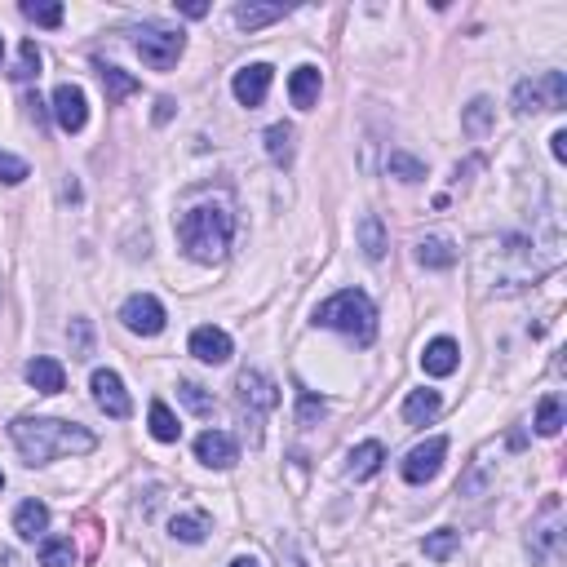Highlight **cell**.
<instances>
[{"instance_id": "cell-1", "label": "cell", "mask_w": 567, "mask_h": 567, "mask_svg": "<svg viewBox=\"0 0 567 567\" xmlns=\"http://www.w3.org/2000/svg\"><path fill=\"white\" fill-rule=\"evenodd\" d=\"M18 452H23L27 466H49L54 457H85L98 448V439L85 426H71V421H54V417H18L9 426Z\"/></svg>"}, {"instance_id": "cell-2", "label": "cell", "mask_w": 567, "mask_h": 567, "mask_svg": "<svg viewBox=\"0 0 567 567\" xmlns=\"http://www.w3.org/2000/svg\"><path fill=\"white\" fill-rule=\"evenodd\" d=\"M231 235H235V218H231L226 204H195V209H187L178 218L182 249H187V257H195V262H204V266L222 262L226 249H231Z\"/></svg>"}, {"instance_id": "cell-3", "label": "cell", "mask_w": 567, "mask_h": 567, "mask_svg": "<svg viewBox=\"0 0 567 567\" xmlns=\"http://www.w3.org/2000/svg\"><path fill=\"white\" fill-rule=\"evenodd\" d=\"M315 324L337 328V333L350 337V342L368 346L377 337V306H373V297L359 293V288H342V293H333L315 311Z\"/></svg>"}, {"instance_id": "cell-4", "label": "cell", "mask_w": 567, "mask_h": 567, "mask_svg": "<svg viewBox=\"0 0 567 567\" xmlns=\"http://www.w3.org/2000/svg\"><path fill=\"white\" fill-rule=\"evenodd\" d=\"M567 107V76L563 71H541L536 80H519L514 85V111H563Z\"/></svg>"}, {"instance_id": "cell-5", "label": "cell", "mask_w": 567, "mask_h": 567, "mask_svg": "<svg viewBox=\"0 0 567 567\" xmlns=\"http://www.w3.org/2000/svg\"><path fill=\"white\" fill-rule=\"evenodd\" d=\"M528 545H532V554H536V563L541 567H559L563 563V505H559V497L545 501L541 523L532 528Z\"/></svg>"}, {"instance_id": "cell-6", "label": "cell", "mask_w": 567, "mask_h": 567, "mask_svg": "<svg viewBox=\"0 0 567 567\" xmlns=\"http://www.w3.org/2000/svg\"><path fill=\"white\" fill-rule=\"evenodd\" d=\"M133 49H138V58L151 71H169L182 58V49H187V36H182V32H164V27H142L138 40H133Z\"/></svg>"}, {"instance_id": "cell-7", "label": "cell", "mask_w": 567, "mask_h": 567, "mask_svg": "<svg viewBox=\"0 0 567 567\" xmlns=\"http://www.w3.org/2000/svg\"><path fill=\"white\" fill-rule=\"evenodd\" d=\"M120 324L129 328V333H138V337H156L164 333V306H160V297H151V293H133L125 306H120Z\"/></svg>"}, {"instance_id": "cell-8", "label": "cell", "mask_w": 567, "mask_h": 567, "mask_svg": "<svg viewBox=\"0 0 567 567\" xmlns=\"http://www.w3.org/2000/svg\"><path fill=\"white\" fill-rule=\"evenodd\" d=\"M89 390H94V404L107 412V417L125 421L133 412V399L125 390V381H120V373H111V368H94V377H89Z\"/></svg>"}, {"instance_id": "cell-9", "label": "cell", "mask_w": 567, "mask_h": 567, "mask_svg": "<svg viewBox=\"0 0 567 567\" xmlns=\"http://www.w3.org/2000/svg\"><path fill=\"white\" fill-rule=\"evenodd\" d=\"M443 457H448V439L443 435H435V439H426V443H417V448L404 457V479L408 483H430L439 474V466H443Z\"/></svg>"}, {"instance_id": "cell-10", "label": "cell", "mask_w": 567, "mask_h": 567, "mask_svg": "<svg viewBox=\"0 0 567 567\" xmlns=\"http://www.w3.org/2000/svg\"><path fill=\"white\" fill-rule=\"evenodd\" d=\"M271 80H275V71L271 63H249V67H240L235 71V80H231V94L240 107H262L266 94H271Z\"/></svg>"}, {"instance_id": "cell-11", "label": "cell", "mask_w": 567, "mask_h": 567, "mask_svg": "<svg viewBox=\"0 0 567 567\" xmlns=\"http://www.w3.org/2000/svg\"><path fill=\"white\" fill-rule=\"evenodd\" d=\"M54 120L63 133H80L89 125V102L80 85H58L54 89Z\"/></svg>"}, {"instance_id": "cell-12", "label": "cell", "mask_w": 567, "mask_h": 567, "mask_svg": "<svg viewBox=\"0 0 567 567\" xmlns=\"http://www.w3.org/2000/svg\"><path fill=\"white\" fill-rule=\"evenodd\" d=\"M235 390H240V404L253 408V412H271L280 404V386H275L271 377H262L257 368H244L240 381H235Z\"/></svg>"}, {"instance_id": "cell-13", "label": "cell", "mask_w": 567, "mask_h": 567, "mask_svg": "<svg viewBox=\"0 0 567 567\" xmlns=\"http://www.w3.org/2000/svg\"><path fill=\"white\" fill-rule=\"evenodd\" d=\"M195 457L213 470H231L235 461H240V443L226 435V430H204V435L195 439Z\"/></svg>"}, {"instance_id": "cell-14", "label": "cell", "mask_w": 567, "mask_h": 567, "mask_svg": "<svg viewBox=\"0 0 567 567\" xmlns=\"http://www.w3.org/2000/svg\"><path fill=\"white\" fill-rule=\"evenodd\" d=\"M191 355L200 359V364H226V359H231V337L213 324H200L191 333Z\"/></svg>"}, {"instance_id": "cell-15", "label": "cell", "mask_w": 567, "mask_h": 567, "mask_svg": "<svg viewBox=\"0 0 567 567\" xmlns=\"http://www.w3.org/2000/svg\"><path fill=\"white\" fill-rule=\"evenodd\" d=\"M457 364H461V346L452 342V337H435V342H426V350H421V368H426L430 377L457 373Z\"/></svg>"}, {"instance_id": "cell-16", "label": "cell", "mask_w": 567, "mask_h": 567, "mask_svg": "<svg viewBox=\"0 0 567 567\" xmlns=\"http://www.w3.org/2000/svg\"><path fill=\"white\" fill-rule=\"evenodd\" d=\"M319 89H324V76H319V67H311V63H302L293 76H288V98H293V107H302V111H311L319 102Z\"/></svg>"}, {"instance_id": "cell-17", "label": "cell", "mask_w": 567, "mask_h": 567, "mask_svg": "<svg viewBox=\"0 0 567 567\" xmlns=\"http://www.w3.org/2000/svg\"><path fill=\"white\" fill-rule=\"evenodd\" d=\"M381 461H386V448H381L377 439H368V443H359V448H350L346 474H350L355 483H364V479H373V474L381 470Z\"/></svg>"}, {"instance_id": "cell-18", "label": "cell", "mask_w": 567, "mask_h": 567, "mask_svg": "<svg viewBox=\"0 0 567 567\" xmlns=\"http://www.w3.org/2000/svg\"><path fill=\"white\" fill-rule=\"evenodd\" d=\"M14 532L23 536V541H36V536H45L49 532V505L45 501H23L14 510Z\"/></svg>"}, {"instance_id": "cell-19", "label": "cell", "mask_w": 567, "mask_h": 567, "mask_svg": "<svg viewBox=\"0 0 567 567\" xmlns=\"http://www.w3.org/2000/svg\"><path fill=\"white\" fill-rule=\"evenodd\" d=\"M27 381H32L40 395H58V390L67 386V373H63V364H58V359L36 355L32 364H27Z\"/></svg>"}, {"instance_id": "cell-20", "label": "cell", "mask_w": 567, "mask_h": 567, "mask_svg": "<svg viewBox=\"0 0 567 567\" xmlns=\"http://www.w3.org/2000/svg\"><path fill=\"white\" fill-rule=\"evenodd\" d=\"M355 240L368 262H381V257H386V226H381L377 213H364V218L355 222Z\"/></svg>"}, {"instance_id": "cell-21", "label": "cell", "mask_w": 567, "mask_h": 567, "mask_svg": "<svg viewBox=\"0 0 567 567\" xmlns=\"http://www.w3.org/2000/svg\"><path fill=\"white\" fill-rule=\"evenodd\" d=\"M443 408L439 390H412V395L404 399V421L408 426H426V421H435Z\"/></svg>"}, {"instance_id": "cell-22", "label": "cell", "mask_w": 567, "mask_h": 567, "mask_svg": "<svg viewBox=\"0 0 567 567\" xmlns=\"http://www.w3.org/2000/svg\"><path fill=\"white\" fill-rule=\"evenodd\" d=\"M417 262L430 266V271H448V266L457 262V249H452V240H443V235H426V240L417 244Z\"/></svg>"}, {"instance_id": "cell-23", "label": "cell", "mask_w": 567, "mask_h": 567, "mask_svg": "<svg viewBox=\"0 0 567 567\" xmlns=\"http://www.w3.org/2000/svg\"><path fill=\"white\" fill-rule=\"evenodd\" d=\"M209 528H213L209 514H200V510H195V514H173L169 536H173V541H182V545H200L204 536H209Z\"/></svg>"}, {"instance_id": "cell-24", "label": "cell", "mask_w": 567, "mask_h": 567, "mask_svg": "<svg viewBox=\"0 0 567 567\" xmlns=\"http://www.w3.org/2000/svg\"><path fill=\"white\" fill-rule=\"evenodd\" d=\"M293 151H297V129L293 125H271L266 129V156L275 164H293Z\"/></svg>"}, {"instance_id": "cell-25", "label": "cell", "mask_w": 567, "mask_h": 567, "mask_svg": "<svg viewBox=\"0 0 567 567\" xmlns=\"http://www.w3.org/2000/svg\"><path fill=\"white\" fill-rule=\"evenodd\" d=\"M284 14H288L284 5H240L235 9V23H240L244 32H257V27H266V23H280Z\"/></svg>"}, {"instance_id": "cell-26", "label": "cell", "mask_w": 567, "mask_h": 567, "mask_svg": "<svg viewBox=\"0 0 567 567\" xmlns=\"http://www.w3.org/2000/svg\"><path fill=\"white\" fill-rule=\"evenodd\" d=\"M98 76H102V89H107V98H116V102H120V98L138 94V76H129V71L102 63V67H98Z\"/></svg>"}, {"instance_id": "cell-27", "label": "cell", "mask_w": 567, "mask_h": 567, "mask_svg": "<svg viewBox=\"0 0 567 567\" xmlns=\"http://www.w3.org/2000/svg\"><path fill=\"white\" fill-rule=\"evenodd\" d=\"M563 430V399L559 395H545L541 408H536V435L554 439Z\"/></svg>"}, {"instance_id": "cell-28", "label": "cell", "mask_w": 567, "mask_h": 567, "mask_svg": "<svg viewBox=\"0 0 567 567\" xmlns=\"http://www.w3.org/2000/svg\"><path fill=\"white\" fill-rule=\"evenodd\" d=\"M40 567H76V545L67 536H49L40 545Z\"/></svg>"}, {"instance_id": "cell-29", "label": "cell", "mask_w": 567, "mask_h": 567, "mask_svg": "<svg viewBox=\"0 0 567 567\" xmlns=\"http://www.w3.org/2000/svg\"><path fill=\"white\" fill-rule=\"evenodd\" d=\"M457 545H461V532L443 528V532H430L426 541H421V550H426V559H435V563H448L452 554H457Z\"/></svg>"}, {"instance_id": "cell-30", "label": "cell", "mask_w": 567, "mask_h": 567, "mask_svg": "<svg viewBox=\"0 0 567 567\" xmlns=\"http://www.w3.org/2000/svg\"><path fill=\"white\" fill-rule=\"evenodd\" d=\"M492 111H497V107H492L488 98H474L466 107V116H461V129H466L470 138H483V133L492 129Z\"/></svg>"}, {"instance_id": "cell-31", "label": "cell", "mask_w": 567, "mask_h": 567, "mask_svg": "<svg viewBox=\"0 0 567 567\" xmlns=\"http://www.w3.org/2000/svg\"><path fill=\"white\" fill-rule=\"evenodd\" d=\"M151 435H156L160 443H178V435H182L178 417L169 412V404H164V399H156V404H151Z\"/></svg>"}, {"instance_id": "cell-32", "label": "cell", "mask_w": 567, "mask_h": 567, "mask_svg": "<svg viewBox=\"0 0 567 567\" xmlns=\"http://www.w3.org/2000/svg\"><path fill=\"white\" fill-rule=\"evenodd\" d=\"M178 399L195 412V417H213V395L204 386H195V381H178Z\"/></svg>"}, {"instance_id": "cell-33", "label": "cell", "mask_w": 567, "mask_h": 567, "mask_svg": "<svg viewBox=\"0 0 567 567\" xmlns=\"http://www.w3.org/2000/svg\"><path fill=\"white\" fill-rule=\"evenodd\" d=\"M386 169L395 173V178H404V182H421V178H426V164L412 160V156H404V151H390Z\"/></svg>"}, {"instance_id": "cell-34", "label": "cell", "mask_w": 567, "mask_h": 567, "mask_svg": "<svg viewBox=\"0 0 567 567\" xmlns=\"http://www.w3.org/2000/svg\"><path fill=\"white\" fill-rule=\"evenodd\" d=\"M32 76H40V49H36V40H23V49H18L14 80H32Z\"/></svg>"}, {"instance_id": "cell-35", "label": "cell", "mask_w": 567, "mask_h": 567, "mask_svg": "<svg viewBox=\"0 0 567 567\" xmlns=\"http://www.w3.org/2000/svg\"><path fill=\"white\" fill-rule=\"evenodd\" d=\"M23 14L32 18V23H40V27H58V23L67 18V9H63V5H36V0H27Z\"/></svg>"}, {"instance_id": "cell-36", "label": "cell", "mask_w": 567, "mask_h": 567, "mask_svg": "<svg viewBox=\"0 0 567 567\" xmlns=\"http://www.w3.org/2000/svg\"><path fill=\"white\" fill-rule=\"evenodd\" d=\"M27 160L23 156H9V151H0V182H9V187H18V182L27 178Z\"/></svg>"}, {"instance_id": "cell-37", "label": "cell", "mask_w": 567, "mask_h": 567, "mask_svg": "<svg viewBox=\"0 0 567 567\" xmlns=\"http://www.w3.org/2000/svg\"><path fill=\"white\" fill-rule=\"evenodd\" d=\"M71 337H76V359H89V350H94V333H89V319H71Z\"/></svg>"}, {"instance_id": "cell-38", "label": "cell", "mask_w": 567, "mask_h": 567, "mask_svg": "<svg viewBox=\"0 0 567 567\" xmlns=\"http://www.w3.org/2000/svg\"><path fill=\"white\" fill-rule=\"evenodd\" d=\"M315 417H324V399H315L311 390H302V408H297V421H302V426H311Z\"/></svg>"}, {"instance_id": "cell-39", "label": "cell", "mask_w": 567, "mask_h": 567, "mask_svg": "<svg viewBox=\"0 0 567 567\" xmlns=\"http://www.w3.org/2000/svg\"><path fill=\"white\" fill-rule=\"evenodd\" d=\"M182 14H187V18H204V14H209V5H204V0H182Z\"/></svg>"}, {"instance_id": "cell-40", "label": "cell", "mask_w": 567, "mask_h": 567, "mask_svg": "<svg viewBox=\"0 0 567 567\" xmlns=\"http://www.w3.org/2000/svg\"><path fill=\"white\" fill-rule=\"evenodd\" d=\"M550 151H554V160H559V164L567 160V133H563V129L550 138Z\"/></svg>"}, {"instance_id": "cell-41", "label": "cell", "mask_w": 567, "mask_h": 567, "mask_svg": "<svg viewBox=\"0 0 567 567\" xmlns=\"http://www.w3.org/2000/svg\"><path fill=\"white\" fill-rule=\"evenodd\" d=\"M169 116H173V98H160V102H156V120L164 125V120H169Z\"/></svg>"}, {"instance_id": "cell-42", "label": "cell", "mask_w": 567, "mask_h": 567, "mask_svg": "<svg viewBox=\"0 0 567 567\" xmlns=\"http://www.w3.org/2000/svg\"><path fill=\"white\" fill-rule=\"evenodd\" d=\"M231 567H262V563H257V559H235Z\"/></svg>"}, {"instance_id": "cell-43", "label": "cell", "mask_w": 567, "mask_h": 567, "mask_svg": "<svg viewBox=\"0 0 567 567\" xmlns=\"http://www.w3.org/2000/svg\"><path fill=\"white\" fill-rule=\"evenodd\" d=\"M0 488H5V474H0Z\"/></svg>"}, {"instance_id": "cell-44", "label": "cell", "mask_w": 567, "mask_h": 567, "mask_svg": "<svg viewBox=\"0 0 567 567\" xmlns=\"http://www.w3.org/2000/svg\"><path fill=\"white\" fill-rule=\"evenodd\" d=\"M0 54H5V40H0Z\"/></svg>"}]
</instances>
